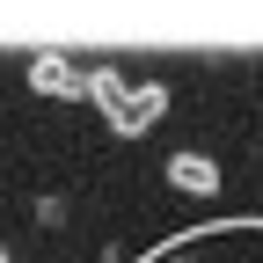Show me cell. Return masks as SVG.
I'll list each match as a JSON object with an SVG mask.
<instances>
[{
	"instance_id": "6da1fadb",
	"label": "cell",
	"mask_w": 263,
	"mask_h": 263,
	"mask_svg": "<svg viewBox=\"0 0 263 263\" xmlns=\"http://www.w3.org/2000/svg\"><path fill=\"white\" fill-rule=\"evenodd\" d=\"M88 95H95V110H103V124L117 132V139H139V132L168 110V88H161V81L124 88V73H110V66H95V73H88Z\"/></svg>"
},
{
	"instance_id": "7a4b0ae2",
	"label": "cell",
	"mask_w": 263,
	"mask_h": 263,
	"mask_svg": "<svg viewBox=\"0 0 263 263\" xmlns=\"http://www.w3.org/2000/svg\"><path fill=\"white\" fill-rule=\"evenodd\" d=\"M29 88L51 95V103H73V95H88V73L66 51H37V59H29Z\"/></svg>"
},
{
	"instance_id": "3957f363",
	"label": "cell",
	"mask_w": 263,
	"mask_h": 263,
	"mask_svg": "<svg viewBox=\"0 0 263 263\" xmlns=\"http://www.w3.org/2000/svg\"><path fill=\"white\" fill-rule=\"evenodd\" d=\"M168 183H176V190H190V197H212V190H219V161L183 146V154H168Z\"/></svg>"
},
{
	"instance_id": "277c9868",
	"label": "cell",
	"mask_w": 263,
	"mask_h": 263,
	"mask_svg": "<svg viewBox=\"0 0 263 263\" xmlns=\"http://www.w3.org/2000/svg\"><path fill=\"white\" fill-rule=\"evenodd\" d=\"M0 263H8V249H0Z\"/></svg>"
}]
</instances>
